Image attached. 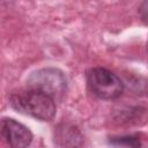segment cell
<instances>
[{
	"mask_svg": "<svg viewBox=\"0 0 148 148\" xmlns=\"http://www.w3.org/2000/svg\"><path fill=\"white\" fill-rule=\"evenodd\" d=\"M9 104L16 111L42 121H49L56 116L54 99L35 89H20L9 96Z\"/></svg>",
	"mask_w": 148,
	"mask_h": 148,
	"instance_id": "obj_1",
	"label": "cell"
},
{
	"mask_svg": "<svg viewBox=\"0 0 148 148\" xmlns=\"http://www.w3.org/2000/svg\"><path fill=\"white\" fill-rule=\"evenodd\" d=\"M27 87L46 94L54 101L60 99L67 90L65 74L53 67H45L32 72L27 79Z\"/></svg>",
	"mask_w": 148,
	"mask_h": 148,
	"instance_id": "obj_2",
	"label": "cell"
},
{
	"mask_svg": "<svg viewBox=\"0 0 148 148\" xmlns=\"http://www.w3.org/2000/svg\"><path fill=\"white\" fill-rule=\"evenodd\" d=\"M90 91L101 99H116L124 91V83L113 72L104 67H95L87 74Z\"/></svg>",
	"mask_w": 148,
	"mask_h": 148,
	"instance_id": "obj_3",
	"label": "cell"
},
{
	"mask_svg": "<svg viewBox=\"0 0 148 148\" xmlns=\"http://www.w3.org/2000/svg\"><path fill=\"white\" fill-rule=\"evenodd\" d=\"M2 139L12 147H27L32 141V133L28 127L12 118H2L1 120Z\"/></svg>",
	"mask_w": 148,
	"mask_h": 148,
	"instance_id": "obj_4",
	"label": "cell"
},
{
	"mask_svg": "<svg viewBox=\"0 0 148 148\" xmlns=\"http://www.w3.org/2000/svg\"><path fill=\"white\" fill-rule=\"evenodd\" d=\"M109 142L112 146H125V147H139V146H141V142H140L139 138L134 136V135L112 138Z\"/></svg>",
	"mask_w": 148,
	"mask_h": 148,
	"instance_id": "obj_5",
	"label": "cell"
},
{
	"mask_svg": "<svg viewBox=\"0 0 148 148\" xmlns=\"http://www.w3.org/2000/svg\"><path fill=\"white\" fill-rule=\"evenodd\" d=\"M139 15L141 21L148 25V0H143L139 7Z\"/></svg>",
	"mask_w": 148,
	"mask_h": 148,
	"instance_id": "obj_6",
	"label": "cell"
},
{
	"mask_svg": "<svg viewBox=\"0 0 148 148\" xmlns=\"http://www.w3.org/2000/svg\"><path fill=\"white\" fill-rule=\"evenodd\" d=\"M147 51H148V43H147Z\"/></svg>",
	"mask_w": 148,
	"mask_h": 148,
	"instance_id": "obj_7",
	"label": "cell"
}]
</instances>
